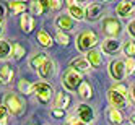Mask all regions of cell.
Here are the masks:
<instances>
[{"mask_svg": "<svg viewBox=\"0 0 135 125\" xmlns=\"http://www.w3.org/2000/svg\"><path fill=\"white\" fill-rule=\"evenodd\" d=\"M62 86L67 89V91H78L80 84L83 83V76L81 73H78L73 68H67L62 75Z\"/></svg>", "mask_w": 135, "mask_h": 125, "instance_id": "obj_1", "label": "cell"}, {"mask_svg": "<svg viewBox=\"0 0 135 125\" xmlns=\"http://www.w3.org/2000/svg\"><path fill=\"white\" fill-rule=\"evenodd\" d=\"M3 104H5V107L8 109V112L12 115H21L25 112V109H26L25 99L20 94H13V93H7Z\"/></svg>", "mask_w": 135, "mask_h": 125, "instance_id": "obj_2", "label": "cell"}, {"mask_svg": "<svg viewBox=\"0 0 135 125\" xmlns=\"http://www.w3.org/2000/svg\"><path fill=\"white\" fill-rule=\"evenodd\" d=\"M96 44H98V36H96V33H93L90 29L80 33L78 37H76V49H78L80 52L88 54L90 51H93V47Z\"/></svg>", "mask_w": 135, "mask_h": 125, "instance_id": "obj_3", "label": "cell"}, {"mask_svg": "<svg viewBox=\"0 0 135 125\" xmlns=\"http://www.w3.org/2000/svg\"><path fill=\"white\" fill-rule=\"evenodd\" d=\"M33 94H36L37 101L41 104H47L52 98H54V88L46 83V81H37V83H33Z\"/></svg>", "mask_w": 135, "mask_h": 125, "instance_id": "obj_4", "label": "cell"}, {"mask_svg": "<svg viewBox=\"0 0 135 125\" xmlns=\"http://www.w3.org/2000/svg\"><path fill=\"white\" fill-rule=\"evenodd\" d=\"M108 72H109V76L114 81H122L125 76H127V72H125V62L120 60V59L111 60L109 65H108Z\"/></svg>", "mask_w": 135, "mask_h": 125, "instance_id": "obj_5", "label": "cell"}, {"mask_svg": "<svg viewBox=\"0 0 135 125\" xmlns=\"http://www.w3.org/2000/svg\"><path fill=\"white\" fill-rule=\"evenodd\" d=\"M120 28L122 26H120V21L117 20V18L108 16V18L103 20V29L109 37H112V39H115V37L120 34Z\"/></svg>", "mask_w": 135, "mask_h": 125, "instance_id": "obj_6", "label": "cell"}, {"mask_svg": "<svg viewBox=\"0 0 135 125\" xmlns=\"http://www.w3.org/2000/svg\"><path fill=\"white\" fill-rule=\"evenodd\" d=\"M76 117H78V120H81V122H85L88 125V123H91L94 120V109L90 104L81 102V104L76 106Z\"/></svg>", "mask_w": 135, "mask_h": 125, "instance_id": "obj_7", "label": "cell"}, {"mask_svg": "<svg viewBox=\"0 0 135 125\" xmlns=\"http://www.w3.org/2000/svg\"><path fill=\"white\" fill-rule=\"evenodd\" d=\"M108 101L111 104V107L114 109H117V111H122L127 107V98L125 96H122L119 91H115V89H109L108 91Z\"/></svg>", "mask_w": 135, "mask_h": 125, "instance_id": "obj_8", "label": "cell"}, {"mask_svg": "<svg viewBox=\"0 0 135 125\" xmlns=\"http://www.w3.org/2000/svg\"><path fill=\"white\" fill-rule=\"evenodd\" d=\"M101 13H103V5L101 3H90L86 5L85 8V20L88 21H98L101 18Z\"/></svg>", "mask_w": 135, "mask_h": 125, "instance_id": "obj_9", "label": "cell"}, {"mask_svg": "<svg viewBox=\"0 0 135 125\" xmlns=\"http://www.w3.org/2000/svg\"><path fill=\"white\" fill-rule=\"evenodd\" d=\"M122 49V46L117 39H112V37H108V39H104L101 42V51L104 54H108V55H114V54H117L119 51Z\"/></svg>", "mask_w": 135, "mask_h": 125, "instance_id": "obj_10", "label": "cell"}, {"mask_svg": "<svg viewBox=\"0 0 135 125\" xmlns=\"http://www.w3.org/2000/svg\"><path fill=\"white\" fill-rule=\"evenodd\" d=\"M37 73H39V76H41L42 80H51L52 76H54V73H55V63H54V60L47 59V60L39 67Z\"/></svg>", "mask_w": 135, "mask_h": 125, "instance_id": "obj_11", "label": "cell"}, {"mask_svg": "<svg viewBox=\"0 0 135 125\" xmlns=\"http://www.w3.org/2000/svg\"><path fill=\"white\" fill-rule=\"evenodd\" d=\"M55 26L59 28V31H70L73 29V26H75V21H73V18L70 15H59L55 18Z\"/></svg>", "mask_w": 135, "mask_h": 125, "instance_id": "obj_12", "label": "cell"}, {"mask_svg": "<svg viewBox=\"0 0 135 125\" xmlns=\"http://www.w3.org/2000/svg\"><path fill=\"white\" fill-rule=\"evenodd\" d=\"M70 68L76 70L78 73H88L93 67L90 65L88 60H86V57H76V59H73L70 62Z\"/></svg>", "mask_w": 135, "mask_h": 125, "instance_id": "obj_13", "label": "cell"}, {"mask_svg": "<svg viewBox=\"0 0 135 125\" xmlns=\"http://www.w3.org/2000/svg\"><path fill=\"white\" fill-rule=\"evenodd\" d=\"M67 5H69V15L73 18V20H76V21L85 20V8L81 5H78L76 2H73V0L67 2Z\"/></svg>", "mask_w": 135, "mask_h": 125, "instance_id": "obj_14", "label": "cell"}, {"mask_svg": "<svg viewBox=\"0 0 135 125\" xmlns=\"http://www.w3.org/2000/svg\"><path fill=\"white\" fill-rule=\"evenodd\" d=\"M132 10H135V2H127V0H124V2H120L117 7H115V15L120 16V18H125V16L130 15Z\"/></svg>", "mask_w": 135, "mask_h": 125, "instance_id": "obj_15", "label": "cell"}, {"mask_svg": "<svg viewBox=\"0 0 135 125\" xmlns=\"http://www.w3.org/2000/svg\"><path fill=\"white\" fill-rule=\"evenodd\" d=\"M106 117H108L111 125H122V122H124L122 112L117 111V109H114V107H108V111H106Z\"/></svg>", "mask_w": 135, "mask_h": 125, "instance_id": "obj_16", "label": "cell"}, {"mask_svg": "<svg viewBox=\"0 0 135 125\" xmlns=\"http://www.w3.org/2000/svg\"><path fill=\"white\" fill-rule=\"evenodd\" d=\"M34 18L31 16V15H28V13H25V15H21V18H20V26H21V31L23 33H26V34H30L33 29H34Z\"/></svg>", "mask_w": 135, "mask_h": 125, "instance_id": "obj_17", "label": "cell"}, {"mask_svg": "<svg viewBox=\"0 0 135 125\" xmlns=\"http://www.w3.org/2000/svg\"><path fill=\"white\" fill-rule=\"evenodd\" d=\"M13 55V44L7 39H0V60H8Z\"/></svg>", "mask_w": 135, "mask_h": 125, "instance_id": "obj_18", "label": "cell"}, {"mask_svg": "<svg viewBox=\"0 0 135 125\" xmlns=\"http://www.w3.org/2000/svg\"><path fill=\"white\" fill-rule=\"evenodd\" d=\"M69 104H70V96L67 94V93H57L55 94V101H54V106H55V109H65V107H69Z\"/></svg>", "mask_w": 135, "mask_h": 125, "instance_id": "obj_19", "label": "cell"}, {"mask_svg": "<svg viewBox=\"0 0 135 125\" xmlns=\"http://www.w3.org/2000/svg\"><path fill=\"white\" fill-rule=\"evenodd\" d=\"M86 57V60L90 62V65L93 67V68H98V67L101 65V60H103V57H101V52L99 51H90L88 54L85 55Z\"/></svg>", "mask_w": 135, "mask_h": 125, "instance_id": "obj_20", "label": "cell"}, {"mask_svg": "<svg viewBox=\"0 0 135 125\" xmlns=\"http://www.w3.org/2000/svg\"><path fill=\"white\" fill-rule=\"evenodd\" d=\"M37 42H39L42 47H51V46L54 44L51 34L47 33L46 29H39V31H37Z\"/></svg>", "mask_w": 135, "mask_h": 125, "instance_id": "obj_21", "label": "cell"}, {"mask_svg": "<svg viewBox=\"0 0 135 125\" xmlns=\"http://www.w3.org/2000/svg\"><path fill=\"white\" fill-rule=\"evenodd\" d=\"M49 59L47 57V54H44V52H39V54H36L33 59L30 60V65H31V68H34V70H39V67Z\"/></svg>", "mask_w": 135, "mask_h": 125, "instance_id": "obj_22", "label": "cell"}, {"mask_svg": "<svg viewBox=\"0 0 135 125\" xmlns=\"http://www.w3.org/2000/svg\"><path fill=\"white\" fill-rule=\"evenodd\" d=\"M78 94L81 96L83 99H91L93 98V88H91V84L88 81H83L80 84V88H78Z\"/></svg>", "mask_w": 135, "mask_h": 125, "instance_id": "obj_23", "label": "cell"}, {"mask_svg": "<svg viewBox=\"0 0 135 125\" xmlns=\"http://www.w3.org/2000/svg\"><path fill=\"white\" fill-rule=\"evenodd\" d=\"M8 8L12 10L13 15H25L26 3H25V2H18V0H15V2H8Z\"/></svg>", "mask_w": 135, "mask_h": 125, "instance_id": "obj_24", "label": "cell"}, {"mask_svg": "<svg viewBox=\"0 0 135 125\" xmlns=\"http://www.w3.org/2000/svg\"><path fill=\"white\" fill-rule=\"evenodd\" d=\"M18 91L21 94H33V84L28 81V80H20L18 81Z\"/></svg>", "mask_w": 135, "mask_h": 125, "instance_id": "obj_25", "label": "cell"}, {"mask_svg": "<svg viewBox=\"0 0 135 125\" xmlns=\"http://www.w3.org/2000/svg\"><path fill=\"white\" fill-rule=\"evenodd\" d=\"M0 75L3 76L5 83L8 84V83L13 80V75H15V73H13V70H12V67H10V65H3L2 68H0Z\"/></svg>", "mask_w": 135, "mask_h": 125, "instance_id": "obj_26", "label": "cell"}, {"mask_svg": "<svg viewBox=\"0 0 135 125\" xmlns=\"http://www.w3.org/2000/svg\"><path fill=\"white\" fill-rule=\"evenodd\" d=\"M122 51H124L125 55H127V59H133V55H135V41H127L124 44Z\"/></svg>", "mask_w": 135, "mask_h": 125, "instance_id": "obj_27", "label": "cell"}, {"mask_svg": "<svg viewBox=\"0 0 135 125\" xmlns=\"http://www.w3.org/2000/svg\"><path fill=\"white\" fill-rule=\"evenodd\" d=\"M30 8H31V13L33 15H41V13H44V3L42 2H30Z\"/></svg>", "mask_w": 135, "mask_h": 125, "instance_id": "obj_28", "label": "cell"}, {"mask_svg": "<svg viewBox=\"0 0 135 125\" xmlns=\"http://www.w3.org/2000/svg\"><path fill=\"white\" fill-rule=\"evenodd\" d=\"M55 41L59 42L60 46H69L70 37H69V34L64 33V31H57V34H55Z\"/></svg>", "mask_w": 135, "mask_h": 125, "instance_id": "obj_29", "label": "cell"}, {"mask_svg": "<svg viewBox=\"0 0 135 125\" xmlns=\"http://www.w3.org/2000/svg\"><path fill=\"white\" fill-rule=\"evenodd\" d=\"M23 57H25V47L15 42L13 44V59L15 60H21Z\"/></svg>", "mask_w": 135, "mask_h": 125, "instance_id": "obj_30", "label": "cell"}, {"mask_svg": "<svg viewBox=\"0 0 135 125\" xmlns=\"http://www.w3.org/2000/svg\"><path fill=\"white\" fill-rule=\"evenodd\" d=\"M125 72L127 75H135V59H127L125 60Z\"/></svg>", "mask_w": 135, "mask_h": 125, "instance_id": "obj_31", "label": "cell"}, {"mask_svg": "<svg viewBox=\"0 0 135 125\" xmlns=\"http://www.w3.org/2000/svg\"><path fill=\"white\" fill-rule=\"evenodd\" d=\"M46 8H51V10H59L62 8V2L60 0H51V2H42Z\"/></svg>", "mask_w": 135, "mask_h": 125, "instance_id": "obj_32", "label": "cell"}, {"mask_svg": "<svg viewBox=\"0 0 135 125\" xmlns=\"http://www.w3.org/2000/svg\"><path fill=\"white\" fill-rule=\"evenodd\" d=\"M112 89H115V91H119L122 96H125V98H129V88H125L124 84H120V83H115L114 86H112Z\"/></svg>", "mask_w": 135, "mask_h": 125, "instance_id": "obj_33", "label": "cell"}, {"mask_svg": "<svg viewBox=\"0 0 135 125\" xmlns=\"http://www.w3.org/2000/svg\"><path fill=\"white\" fill-rule=\"evenodd\" d=\"M7 115H8V109L5 107V104H0V125H5Z\"/></svg>", "mask_w": 135, "mask_h": 125, "instance_id": "obj_34", "label": "cell"}, {"mask_svg": "<svg viewBox=\"0 0 135 125\" xmlns=\"http://www.w3.org/2000/svg\"><path fill=\"white\" fill-rule=\"evenodd\" d=\"M127 33L135 39V20H132V21H129V24H127Z\"/></svg>", "mask_w": 135, "mask_h": 125, "instance_id": "obj_35", "label": "cell"}, {"mask_svg": "<svg viewBox=\"0 0 135 125\" xmlns=\"http://www.w3.org/2000/svg\"><path fill=\"white\" fill-rule=\"evenodd\" d=\"M129 99L135 104V84H130L129 86Z\"/></svg>", "mask_w": 135, "mask_h": 125, "instance_id": "obj_36", "label": "cell"}, {"mask_svg": "<svg viewBox=\"0 0 135 125\" xmlns=\"http://www.w3.org/2000/svg\"><path fill=\"white\" fill-rule=\"evenodd\" d=\"M52 115H54V117H64V111L62 109H52Z\"/></svg>", "mask_w": 135, "mask_h": 125, "instance_id": "obj_37", "label": "cell"}, {"mask_svg": "<svg viewBox=\"0 0 135 125\" xmlns=\"http://www.w3.org/2000/svg\"><path fill=\"white\" fill-rule=\"evenodd\" d=\"M3 18H5V7L0 3V21H2Z\"/></svg>", "mask_w": 135, "mask_h": 125, "instance_id": "obj_38", "label": "cell"}, {"mask_svg": "<svg viewBox=\"0 0 135 125\" xmlns=\"http://www.w3.org/2000/svg\"><path fill=\"white\" fill-rule=\"evenodd\" d=\"M3 84H7V83H5V80H3V76L0 75V86H3Z\"/></svg>", "mask_w": 135, "mask_h": 125, "instance_id": "obj_39", "label": "cell"}, {"mask_svg": "<svg viewBox=\"0 0 135 125\" xmlns=\"http://www.w3.org/2000/svg\"><path fill=\"white\" fill-rule=\"evenodd\" d=\"M130 122H132V123H133V125H135V112H133V114H132V115H130Z\"/></svg>", "mask_w": 135, "mask_h": 125, "instance_id": "obj_40", "label": "cell"}, {"mask_svg": "<svg viewBox=\"0 0 135 125\" xmlns=\"http://www.w3.org/2000/svg\"><path fill=\"white\" fill-rule=\"evenodd\" d=\"M72 125H86V123H85V122H81V120H76V122H75V123H72Z\"/></svg>", "mask_w": 135, "mask_h": 125, "instance_id": "obj_41", "label": "cell"}, {"mask_svg": "<svg viewBox=\"0 0 135 125\" xmlns=\"http://www.w3.org/2000/svg\"><path fill=\"white\" fill-rule=\"evenodd\" d=\"M0 33H2V21H0Z\"/></svg>", "mask_w": 135, "mask_h": 125, "instance_id": "obj_42", "label": "cell"}]
</instances>
